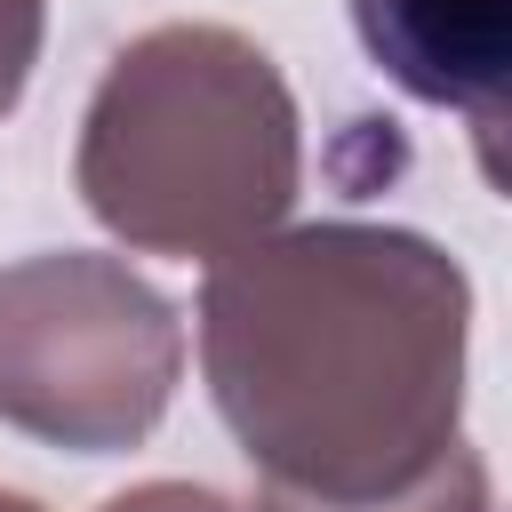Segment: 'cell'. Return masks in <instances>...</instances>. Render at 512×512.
Masks as SVG:
<instances>
[{"label":"cell","mask_w":512,"mask_h":512,"mask_svg":"<svg viewBox=\"0 0 512 512\" xmlns=\"http://www.w3.org/2000/svg\"><path fill=\"white\" fill-rule=\"evenodd\" d=\"M0 512H40L32 496H16V488H0Z\"/></svg>","instance_id":"7"},{"label":"cell","mask_w":512,"mask_h":512,"mask_svg":"<svg viewBox=\"0 0 512 512\" xmlns=\"http://www.w3.org/2000/svg\"><path fill=\"white\" fill-rule=\"evenodd\" d=\"M104 512H240V504L216 496V488H192V480H144L128 496H112Z\"/></svg>","instance_id":"6"},{"label":"cell","mask_w":512,"mask_h":512,"mask_svg":"<svg viewBox=\"0 0 512 512\" xmlns=\"http://www.w3.org/2000/svg\"><path fill=\"white\" fill-rule=\"evenodd\" d=\"M464 360L472 280L400 224L264 232L200 280V376L256 512H488Z\"/></svg>","instance_id":"1"},{"label":"cell","mask_w":512,"mask_h":512,"mask_svg":"<svg viewBox=\"0 0 512 512\" xmlns=\"http://www.w3.org/2000/svg\"><path fill=\"white\" fill-rule=\"evenodd\" d=\"M40 40H48V0H0V120H8V112L24 104V88H32Z\"/></svg>","instance_id":"5"},{"label":"cell","mask_w":512,"mask_h":512,"mask_svg":"<svg viewBox=\"0 0 512 512\" xmlns=\"http://www.w3.org/2000/svg\"><path fill=\"white\" fill-rule=\"evenodd\" d=\"M352 32L392 88H408L416 104L464 112L480 136V160H496L512 0H352Z\"/></svg>","instance_id":"4"},{"label":"cell","mask_w":512,"mask_h":512,"mask_svg":"<svg viewBox=\"0 0 512 512\" xmlns=\"http://www.w3.org/2000/svg\"><path fill=\"white\" fill-rule=\"evenodd\" d=\"M184 376L176 304L120 256L48 248L0 272V424L72 456L152 440Z\"/></svg>","instance_id":"3"},{"label":"cell","mask_w":512,"mask_h":512,"mask_svg":"<svg viewBox=\"0 0 512 512\" xmlns=\"http://www.w3.org/2000/svg\"><path fill=\"white\" fill-rule=\"evenodd\" d=\"M72 184L120 248L216 264L296 208L304 120L248 32L152 24L104 64Z\"/></svg>","instance_id":"2"}]
</instances>
